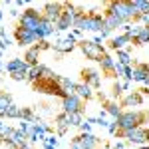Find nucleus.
Segmentation results:
<instances>
[{"label": "nucleus", "mask_w": 149, "mask_h": 149, "mask_svg": "<svg viewBox=\"0 0 149 149\" xmlns=\"http://www.w3.org/2000/svg\"><path fill=\"white\" fill-rule=\"evenodd\" d=\"M149 119L147 111H139V109H127L119 115L117 121V131H127V129H135V127H141L145 121Z\"/></svg>", "instance_id": "f257e3e1"}, {"label": "nucleus", "mask_w": 149, "mask_h": 149, "mask_svg": "<svg viewBox=\"0 0 149 149\" xmlns=\"http://www.w3.org/2000/svg\"><path fill=\"white\" fill-rule=\"evenodd\" d=\"M105 14H111L115 16L117 20H121L123 24L131 22V20H135L137 18V12L133 8V4L131 2H123V0H115V2H109L107 4V8H105Z\"/></svg>", "instance_id": "f03ea898"}, {"label": "nucleus", "mask_w": 149, "mask_h": 149, "mask_svg": "<svg viewBox=\"0 0 149 149\" xmlns=\"http://www.w3.org/2000/svg\"><path fill=\"white\" fill-rule=\"evenodd\" d=\"M117 135L125 139L131 145H149V127H135V129H127V131H117Z\"/></svg>", "instance_id": "7ed1b4c3"}, {"label": "nucleus", "mask_w": 149, "mask_h": 149, "mask_svg": "<svg viewBox=\"0 0 149 149\" xmlns=\"http://www.w3.org/2000/svg\"><path fill=\"white\" fill-rule=\"evenodd\" d=\"M78 46H80L81 54L88 58V60H93V62H97V64H100V60L107 54L105 48H103L102 44H97V42H93V40H80Z\"/></svg>", "instance_id": "20e7f679"}, {"label": "nucleus", "mask_w": 149, "mask_h": 149, "mask_svg": "<svg viewBox=\"0 0 149 149\" xmlns=\"http://www.w3.org/2000/svg\"><path fill=\"white\" fill-rule=\"evenodd\" d=\"M42 22V14L34 8H28V10H24L20 14V18H18V26L24 28V30H28V32H36L38 30V26Z\"/></svg>", "instance_id": "39448f33"}, {"label": "nucleus", "mask_w": 149, "mask_h": 149, "mask_svg": "<svg viewBox=\"0 0 149 149\" xmlns=\"http://www.w3.org/2000/svg\"><path fill=\"white\" fill-rule=\"evenodd\" d=\"M64 8H66V2H46L44 4V10H42V16L50 20V22L56 24L62 14H64Z\"/></svg>", "instance_id": "423d86ee"}, {"label": "nucleus", "mask_w": 149, "mask_h": 149, "mask_svg": "<svg viewBox=\"0 0 149 149\" xmlns=\"http://www.w3.org/2000/svg\"><path fill=\"white\" fill-rule=\"evenodd\" d=\"M62 111L64 113H84V102L78 95H68L62 100Z\"/></svg>", "instance_id": "0eeeda50"}, {"label": "nucleus", "mask_w": 149, "mask_h": 149, "mask_svg": "<svg viewBox=\"0 0 149 149\" xmlns=\"http://www.w3.org/2000/svg\"><path fill=\"white\" fill-rule=\"evenodd\" d=\"M14 38H16V44H20V46L32 48V46L38 44L36 32H28V30H24V28H20V26H16V30H14Z\"/></svg>", "instance_id": "6e6552de"}, {"label": "nucleus", "mask_w": 149, "mask_h": 149, "mask_svg": "<svg viewBox=\"0 0 149 149\" xmlns=\"http://www.w3.org/2000/svg\"><path fill=\"white\" fill-rule=\"evenodd\" d=\"M81 78H84V84H88L92 90H97L102 86V74L93 68H84L81 70Z\"/></svg>", "instance_id": "1a4fd4ad"}, {"label": "nucleus", "mask_w": 149, "mask_h": 149, "mask_svg": "<svg viewBox=\"0 0 149 149\" xmlns=\"http://www.w3.org/2000/svg\"><path fill=\"white\" fill-rule=\"evenodd\" d=\"M56 32V24L46 20L44 16H42V22L38 26V30H36V38H38V42H42V40H48L50 36Z\"/></svg>", "instance_id": "9d476101"}, {"label": "nucleus", "mask_w": 149, "mask_h": 149, "mask_svg": "<svg viewBox=\"0 0 149 149\" xmlns=\"http://www.w3.org/2000/svg\"><path fill=\"white\" fill-rule=\"evenodd\" d=\"M76 42H78V40H76V38H74L72 34H68L66 38H64V40H60V42H56V44L52 46V50H56L58 54H68V52H72L74 48L78 46Z\"/></svg>", "instance_id": "9b49d317"}, {"label": "nucleus", "mask_w": 149, "mask_h": 149, "mask_svg": "<svg viewBox=\"0 0 149 149\" xmlns=\"http://www.w3.org/2000/svg\"><path fill=\"white\" fill-rule=\"evenodd\" d=\"M131 44V38L123 32V34H117L113 38H109V42H107V46L109 50H115V52H119V50H127V46Z\"/></svg>", "instance_id": "f8f14e48"}, {"label": "nucleus", "mask_w": 149, "mask_h": 149, "mask_svg": "<svg viewBox=\"0 0 149 149\" xmlns=\"http://www.w3.org/2000/svg\"><path fill=\"white\" fill-rule=\"evenodd\" d=\"M6 70H8V74H18V72L28 74V72H30V66L26 64L24 58H14V60H10V62L6 64Z\"/></svg>", "instance_id": "ddd939ff"}, {"label": "nucleus", "mask_w": 149, "mask_h": 149, "mask_svg": "<svg viewBox=\"0 0 149 149\" xmlns=\"http://www.w3.org/2000/svg\"><path fill=\"white\" fill-rule=\"evenodd\" d=\"M141 103H143V95H141V93L139 92H129L125 97L119 102V105H121V107H139Z\"/></svg>", "instance_id": "4468645a"}, {"label": "nucleus", "mask_w": 149, "mask_h": 149, "mask_svg": "<svg viewBox=\"0 0 149 149\" xmlns=\"http://www.w3.org/2000/svg\"><path fill=\"white\" fill-rule=\"evenodd\" d=\"M78 141L81 143V149H100V139L95 137L93 133H80L78 135Z\"/></svg>", "instance_id": "2eb2a0df"}, {"label": "nucleus", "mask_w": 149, "mask_h": 149, "mask_svg": "<svg viewBox=\"0 0 149 149\" xmlns=\"http://www.w3.org/2000/svg\"><path fill=\"white\" fill-rule=\"evenodd\" d=\"M133 81H141L143 86H149V74H147V64H139L133 68V76H131Z\"/></svg>", "instance_id": "dca6fc26"}, {"label": "nucleus", "mask_w": 149, "mask_h": 149, "mask_svg": "<svg viewBox=\"0 0 149 149\" xmlns=\"http://www.w3.org/2000/svg\"><path fill=\"white\" fill-rule=\"evenodd\" d=\"M100 66H102V72L105 76H115V58H111L109 54H105L100 60Z\"/></svg>", "instance_id": "f3484780"}, {"label": "nucleus", "mask_w": 149, "mask_h": 149, "mask_svg": "<svg viewBox=\"0 0 149 149\" xmlns=\"http://www.w3.org/2000/svg\"><path fill=\"white\" fill-rule=\"evenodd\" d=\"M38 58H40V48H38V46L28 48V50H26V54H24V60H26V64H28L30 68L40 66V64H38Z\"/></svg>", "instance_id": "a211bd4d"}, {"label": "nucleus", "mask_w": 149, "mask_h": 149, "mask_svg": "<svg viewBox=\"0 0 149 149\" xmlns=\"http://www.w3.org/2000/svg\"><path fill=\"white\" fill-rule=\"evenodd\" d=\"M76 95L80 97L81 102H90V100L93 97V90L90 88V86H88V84H84V81H81V84H78V90H76Z\"/></svg>", "instance_id": "6ab92c4d"}, {"label": "nucleus", "mask_w": 149, "mask_h": 149, "mask_svg": "<svg viewBox=\"0 0 149 149\" xmlns=\"http://www.w3.org/2000/svg\"><path fill=\"white\" fill-rule=\"evenodd\" d=\"M12 95L6 92H0V119L2 117H6V111H8V107L12 105Z\"/></svg>", "instance_id": "aec40b11"}, {"label": "nucleus", "mask_w": 149, "mask_h": 149, "mask_svg": "<svg viewBox=\"0 0 149 149\" xmlns=\"http://www.w3.org/2000/svg\"><path fill=\"white\" fill-rule=\"evenodd\" d=\"M103 107H105V111H107V115H111L113 119H119V115L123 113L121 105H119L117 102H113V100H111V102H105V105H103Z\"/></svg>", "instance_id": "412c9836"}, {"label": "nucleus", "mask_w": 149, "mask_h": 149, "mask_svg": "<svg viewBox=\"0 0 149 149\" xmlns=\"http://www.w3.org/2000/svg\"><path fill=\"white\" fill-rule=\"evenodd\" d=\"M60 88L64 90L66 95H76L78 84H76V81H72V80H68V78H60Z\"/></svg>", "instance_id": "4be33fe9"}, {"label": "nucleus", "mask_w": 149, "mask_h": 149, "mask_svg": "<svg viewBox=\"0 0 149 149\" xmlns=\"http://www.w3.org/2000/svg\"><path fill=\"white\" fill-rule=\"evenodd\" d=\"M56 125H58V135H66L70 123H68V115L64 113V111L60 115H56Z\"/></svg>", "instance_id": "5701e85b"}, {"label": "nucleus", "mask_w": 149, "mask_h": 149, "mask_svg": "<svg viewBox=\"0 0 149 149\" xmlns=\"http://www.w3.org/2000/svg\"><path fill=\"white\" fill-rule=\"evenodd\" d=\"M131 44H135V46H145V44H149V26H141L137 38Z\"/></svg>", "instance_id": "b1692460"}, {"label": "nucleus", "mask_w": 149, "mask_h": 149, "mask_svg": "<svg viewBox=\"0 0 149 149\" xmlns=\"http://www.w3.org/2000/svg\"><path fill=\"white\" fill-rule=\"evenodd\" d=\"M103 18H105V30H117V28H121V26H125V24L121 22V20H117L115 16L111 14H103Z\"/></svg>", "instance_id": "393cba45"}, {"label": "nucleus", "mask_w": 149, "mask_h": 149, "mask_svg": "<svg viewBox=\"0 0 149 149\" xmlns=\"http://www.w3.org/2000/svg\"><path fill=\"white\" fill-rule=\"evenodd\" d=\"M115 62L121 64V66H131V54H129V48H127V50H119V52H115Z\"/></svg>", "instance_id": "a878e982"}, {"label": "nucleus", "mask_w": 149, "mask_h": 149, "mask_svg": "<svg viewBox=\"0 0 149 149\" xmlns=\"http://www.w3.org/2000/svg\"><path fill=\"white\" fill-rule=\"evenodd\" d=\"M131 4H133V8H135V12H137V16L149 14V0H133Z\"/></svg>", "instance_id": "bb28decb"}, {"label": "nucleus", "mask_w": 149, "mask_h": 149, "mask_svg": "<svg viewBox=\"0 0 149 149\" xmlns=\"http://www.w3.org/2000/svg\"><path fill=\"white\" fill-rule=\"evenodd\" d=\"M32 127H34L36 135L40 137V141H44V139H46V133L50 131L48 125H46V123H42V121H36V123H32Z\"/></svg>", "instance_id": "cd10ccee"}, {"label": "nucleus", "mask_w": 149, "mask_h": 149, "mask_svg": "<svg viewBox=\"0 0 149 149\" xmlns=\"http://www.w3.org/2000/svg\"><path fill=\"white\" fill-rule=\"evenodd\" d=\"M6 117L8 119H20L22 117V107H18L16 103H12L10 107H8V111H6Z\"/></svg>", "instance_id": "c85d7f7f"}, {"label": "nucleus", "mask_w": 149, "mask_h": 149, "mask_svg": "<svg viewBox=\"0 0 149 149\" xmlns=\"http://www.w3.org/2000/svg\"><path fill=\"white\" fill-rule=\"evenodd\" d=\"M68 123H70V127H80L81 123H84V113H70L68 115Z\"/></svg>", "instance_id": "c756f323"}, {"label": "nucleus", "mask_w": 149, "mask_h": 149, "mask_svg": "<svg viewBox=\"0 0 149 149\" xmlns=\"http://www.w3.org/2000/svg\"><path fill=\"white\" fill-rule=\"evenodd\" d=\"M44 149H58V137L56 135H46V139H44Z\"/></svg>", "instance_id": "7c9ffc66"}, {"label": "nucleus", "mask_w": 149, "mask_h": 149, "mask_svg": "<svg viewBox=\"0 0 149 149\" xmlns=\"http://www.w3.org/2000/svg\"><path fill=\"white\" fill-rule=\"evenodd\" d=\"M28 81L30 84H36L38 81V70L36 68H30V72H28Z\"/></svg>", "instance_id": "2f4dec72"}, {"label": "nucleus", "mask_w": 149, "mask_h": 149, "mask_svg": "<svg viewBox=\"0 0 149 149\" xmlns=\"http://www.w3.org/2000/svg\"><path fill=\"white\" fill-rule=\"evenodd\" d=\"M10 78L14 81H26L28 80V74H22V72H18V74H10Z\"/></svg>", "instance_id": "473e14b6"}, {"label": "nucleus", "mask_w": 149, "mask_h": 149, "mask_svg": "<svg viewBox=\"0 0 149 149\" xmlns=\"http://www.w3.org/2000/svg\"><path fill=\"white\" fill-rule=\"evenodd\" d=\"M111 92H113V97H119V95L123 93V88H121V84H119V81L113 84V90H111Z\"/></svg>", "instance_id": "72a5a7b5"}, {"label": "nucleus", "mask_w": 149, "mask_h": 149, "mask_svg": "<svg viewBox=\"0 0 149 149\" xmlns=\"http://www.w3.org/2000/svg\"><path fill=\"white\" fill-rule=\"evenodd\" d=\"M36 46L40 48V52H42V50H50V48H52V44H50L48 40H42V42H38Z\"/></svg>", "instance_id": "f704fd0d"}, {"label": "nucleus", "mask_w": 149, "mask_h": 149, "mask_svg": "<svg viewBox=\"0 0 149 149\" xmlns=\"http://www.w3.org/2000/svg\"><path fill=\"white\" fill-rule=\"evenodd\" d=\"M80 129H81V133H92V123L84 121V123L80 125Z\"/></svg>", "instance_id": "c9c22d12"}, {"label": "nucleus", "mask_w": 149, "mask_h": 149, "mask_svg": "<svg viewBox=\"0 0 149 149\" xmlns=\"http://www.w3.org/2000/svg\"><path fill=\"white\" fill-rule=\"evenodd\" d=\"M107 131H109V133H117V121H109V123H107Z\"/></svg>", "instance_id": "e433bc0d"}, {"label": "nucleus", "mask_w": 149, "mask_h": 149, "mask_svg": "<svg viewBox=\"0 0 149 149\" xmlns=\"http://www.w3.org/2000/svg\"><path fill=\"white\" fill-rule=\"evenodd\" d=\"M123 72H125V66H121V64L115 62V76H123Z\"/></svg>", "instance_id": "4c0bfd02"}, {"label": "nucleus", "mask_w": 149, "mask_h": 149, "mask_svg": "<svg viewBox=\"0 0 149 149\" xmlns=\"http://www.w3.org/2000/svg\"><path fill=\"white\" fill-rule=\"evenodd\" d=\"M72 149H81V143L78 141V137H74V139H72Z\"/></svg>", "instance_id": "58836bf2"}, {"label": "nucleus", "mask_w": 149, "mask_h": 149, "mask_svg": "<svg viewBox=\"0 0 149 149\" xmlns=\"http://www.w3.org/2000/svg\"><path fill=\"white\" fill-rule=\"evenodd\" d=\"M8 46H10V42H8V40H0V50H6Z\"/></svg>", "instance_id": "ea45409f"}, {"label": "nucleus", "mask_w": 149, "mask_h": 149, "mask_svg": "<svg viewBox=\"0 0 149 149\" xmlns=\"http://www.w3.org/2000/svg\"><path fill=\"white\" fill-rule=\"evenodd\" d=\"M113 149H125V143H123V141H117L113 145Z\"/></svg>", "instance_id": "a19ab883"}, {"label": "nucleus", "mask_w": 149, "mask_h": 149, "mask_svg": "<svg viewBox=\"0 0 149 149\" xmlns=\"http://www.w3.org/2000/svg\"><path fill=\"white\" fill-rule=\"evenodd\" d=\"M121 88H123V92H129V81H123Z\"/></svg>", "instance_id": "79ce46f5"}, {"label": "nucleus", "mask_w": 149, "mask_h": 149, "mask_svg": "<svg viewBox=\"0 0 149 149\" xmlns=\"http://www.w3.org/2000/svg\"><path fill=\"white\" fill-rule=\"evenodd\" d=\"M100 149H113V147H111V145H102Z\"/></svg>", "instance_id": "37998d69"}, {"label": "nucleus", "mask_w": 149, "mask_h": 149, "mask_svg": "<svg viewBox=\"0 0 149 149\" xmlns=\"http://www.w3.org/2000/svg\"><path fill=\"white\" fill-rule=\"evenodd\" d=\"M2 131H4V123L0 121V133H2Z\"/></svg>", "instance_id": "c03bdc74"}, {"label": "nucleus", "mask_w": 149, "mask_h": 149, "mask_svg": "<svg viewBox=\"0 0 149 149\" xmlns=\"http://www.w3.org/2000/svg\"><path fill=\"white\" fill-rule=\"evenodd\" d=\"M139 149H149V145H141V147H139Z\"/></svg>", "instance_id": "a18cd8bd"}, {"label": "nucleus", "mask_w": 149, "mask_h": 149, "mask_svg": "<svg viewBox=\"0 0 149 149\" xmlns=\"http://www.w3.org/2000/svg\"><path fill=\"white\" fill-rule=\"evenodd\" d=\"M0 20H2V10H0Z\"/></svg>", "instance_id": "49530a36"}, {"label": "nucleus", "mask_w": 149, "mask_h": 149, "mask_svg": "<svg viewBox=\"0 0 149 149\" xmlns=\"http://www.w3.org/2000/svg\"><path fill=\"white\" fill-rule=\"evenodd\" d=\"M147 74H149V64H147Z\"/></svg>", "instance_id": "de8ad7c7"}, {"label": "nucleus", "mask_w": 149, "mask_h": 149, "mask_svg": "<svg viewBox=\"0 0 149 149\" xmlns=\"http://www.w3.org/2000/svg\"><path fill=\"white\" fill-rule=\"evenodd\" d=\"M0 72H2V64H0Z\"/></svg>", "instance_id": "09e8293b"}, {"label": "nucleus", "mask_w": 149, "mask_h": 149, "mask_svg": "<svg viewBox=\"0 0 149 149\" xmlns=\"http://www.w3.org/2000/svg\"><path fill=\"white\" fill-rule=\"evenodd\" d=\"M58 149H60V147H58Z\"/></svg>", "instance_id": "8fccbe9b"}]
</instances>
